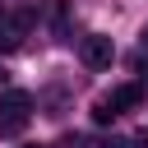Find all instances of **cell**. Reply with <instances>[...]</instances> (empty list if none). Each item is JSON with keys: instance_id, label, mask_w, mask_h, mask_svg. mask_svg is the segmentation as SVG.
<instances>
[{"instance_id": "obj_3", "label": "cell", "mask_w": 148, "mask_h": 148, "mask_svg": "<svg viewBox=\"0 0 148 148\" xmlns=\"http://www.w3.org/2000/svg\"><path fill=\"white\" fill-rule=\"evenodd\" d=\"M92 116L106 125V120H116L120 116V102H116V92H106V97H97V106H92Z\"/></svg>"}, {"instance_id": "obj_6", "label": "cell", "mask_w": 148, "mask_h": 148, "mask_svg": "<svg viewBox=\"0 0 148 148\" xmlns=\"http://www.w3.org/2000/svg\"><path fill=\"white\" fill-rule=\"evenodd\" d=\"M97 148H125V143H120V139H102Z\"/></svg>"}, {"instance_id": "obj_5", "label": "cell", "mask_w": 148, "mask_h": 148, "mask_svg": "<svg viewBox=\"0 0 148 148\" xmlns=\"http://www.w3.org/2000/svg\"><path fill=\"white\" fill-rule=\"evenodd\" d=\"M139 97H143V92H139V83H125V88H116V102H120V111H125V106H139Z\"/></svg>"}, {"instance_id": "obj_1", "label": "cell", "mask_w": 148, "mask_h": 148, "mask_svg": "<svg viewBox=\"0 0 148 148\" xmlns=\"http://www.w3.org/2000/svg\"><path fill=\"white\" fill-rule=\"evenodd\" d=\"M28 116H32V97H28L23 88H9V92H0V134H5V139L23 134Z\"/></svg>"}, {"instance_id": "obj_4", "label": "cell", "mask_w": 148, "mask_h": 148, "mask_svg": "<svg viewBox=\"0 0 148 148\" xmlns=\"http://www.w3.org/2000/svg\"><path fill=\"white\" fill-rule=\"evenodd\" d=\"M18 37H23V32H18L14 23H5V18H0V51H18Z\"/></svg>"}, {"instance_id": "obj_7", "label": "cell", "mask_w": 148, "mask_h": 148, "mask_svg": "<svg viewBox=\"0 0 148 148\" xmlns=\"http://www.w3.org/2000/svg\"><path fill=\"white\" fill-rule=\"evenodd\" d=\"M143 46H148V28H143Z\"/></svg>"}, {"instance_id": "obj_2", "label": "cell", "mask_w": 148, "mask_h": 148, "mask_svg": "<svg viewBox=\"0 0 148 148\" xmlns=\"http://www.w3.org/2000/svg\"><path fill=\"white\" fill-rule=\"evenodd\" d=\"M79 56H83V65H88V69H106V65L116 60V46H111V37H102V32H92V37H83V46H79Z\"/></svg>"}]
</instances>
